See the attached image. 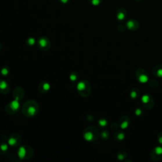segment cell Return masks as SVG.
Returning a JSON list of instances; mask_svg holds the SVG:
<instances>
[{
  "label": "cell",
  "instance_id": "cell-12",
  "mask_svg": "<svg viewBox=\"0 0 162 162\" xmlns=\"http://www.w3.org/2000/svg\"><path fill=\"white\" fill-rule=\"evenodd\" d=\"M8 73H9V70L6 66H5V67H3L1 69V74L3 75H4L5 77H6L7 75H8Z\"/></svg>",
  "mask_w": 162,
  "mask_h": 162
},
{
  "label": "cell",
  "instance_id": "cell-1",
  "mask_svg": "<svg viewBox=\"0 0 162 162\" xmlns=\"http://www.w3.org/2000/svg\"><path fill=\"white\" fill-rule=\"evenodd\" d=\"M38 111V105L36 101H29L24 105L22 112L26 117H32L37 114Z\"/></svg>",
  "mask_w": 162,
  "mask_h": 162
},
{
  "label": "cell",
  "instance_id": "cell-8",
  "mask_svg": "<svg viewBox=\"0 0 162 162\" xmlns=\"http://www.w3.org/2000/svg\"><path fill=\"white\" fill-rule=\"evenodd\" d=\"M84 138H85V139L86 141H92L94 137L93 133L89 132V131L85 132V133H84Z\"/></svg>",
  "mask_w": 162,
  "mask_h": 162
},
{
  "label": "cell",
  "instance_id": "cell-14",
  "mask_svg": "<svg viewBox=\"0 0 162 162\" xmlns=\"http://www.w3.org/2000/svg\"><path fill=\"white\" fill-rule=\"evenodd\" d=\"M88 1H89L90 3H91L93 5L96 6L100 4L102 1V0H88Z\"/></svg>",
  "mask_w": 162,
  "mask_h": 162
},
{
  "label": "cell",
  "instance_id": "cell-9",
  "mask_svg": "<svg viewBox=\"0 0 162 162\" xmlns=\"http://www.w3.org/2000/svg\"><path fill=\"white\" fill-rule=\"evenodd\" d=\"M8 144L12 146H15L18 144L17 139H15L14 137H11L8 140Z\"/></svg>",
  "mask_w": 162,
  "mask_h": 162
},
{
  "label": "cell",
  "instance_id": "cell-5",
  "mask_svg": "<svg viewBox=\"0 0 162 162\" xmlns=\"http://www.w3.org/2000/svg\"><path fill=\"white\" fill-rule=\"evenodd\" d=\"M9 91L8 84L5 80H0V92L2 93H7Z\"/></svg>",
  "mask_w": 162,
  "mask_h": 162
},
{
  "label": "cell",
  "instance_id": "cell-15",
  "mask_svg": "<svg viewBox=\"0 0 162 162\" xmlns=\"http://www.w3.org/2000/svg\"><path fill=\"white\" fill-rule=\"evenodd\" d=\"M0 148H1V150L3 151H6L7 149H8V146H7L6 144H1V146H0Z\"/></svg>",
  "mask_w": 162,
  "mask_h": 162
},
{
  "label": "cell",
  "instance_id": "cell-4",
  "mask_svg": "<svg viewBox=\"0 0 162 162\" xmlns=\"http://www.w3.org/2000/svg\"><path fill=\"white\" fill-rule=\"evenodd\" d=\"M7 107L9 108V110L10 111H12V114L13 113L17 112V111L19 110L20 107V103H19V100L15 99V100L12 101L11 103L8 105V106Z\"/></svg>",
  "mask_w": 162,
  "mask_h": 162
},
{
  "label": "cell",
  "instance_id": "cell-6",
  "mask_svg": "<svg viewBox=\"0 0 162 162\" xmlns=\"http://www.w3.org/2000/svg\"><path fill=\"white\" fill-rule=\"evenodd\" d=\"M50 84L46 82H42L39 86V89L40 92L41 93H46L50 90Z\"/></svg>",
  "mask_w": 162,
  "mask_h": 162
},
{
  "label": "cell",
  "instance_id": "cell-3",
  "mask_svg": "<svg viewBox=\"0 0 162 162\" xmlns=\"http://www.w3.org/2000/svg\"><path fill=\"white\" fill-rule=\"evenodd\" d=\"M37 44L39 48L41 50L44 51H46L49 50V48H50L51 46L50 41H49V39L46 37L44 36H42L39 37L37 41Z\"/></svg>",
  "mask_w": 162,
  "mask_h": 162
},
{
  "label": "cell",
  "instance_id": "cell-11",
  "mask_svg": "<svg viewBox=\"0 0 162 162\" xmlns=\"http://www.w3.org/2000/svg\"><path fill=\"white\" fill-rule=\"evenodd\" d=\"M27 42L28 45H29L30 46H33L35 44V43H36V40H35V39L33 37H30L28 39Z\"/></svg>",
  "mask_w": 162,
  "mask_h": 162
},
{
  "label": "cell",
  "instance_id": "cell-2",
  "mask_svg": "<svg viewBox=\"0 0 162 162\" xmlns=\"http://www.w3.org/2000/svg\"><path fill=\"white\" fill-rule=\"evenodd\" d=\"M77 91H78L79 93L81 95V96L86 97L89 95L87 91H89V92H90L89 84L87 81L86 80L80 81V82H79L78 84H77Z\"/></svg>",
  "mask_w": 162,
  "mask_h": 162
},
{
  "label": "cell",
  "instance_id": "cell-17",
  "mask_svg": "<svg viewBox=\"0 0 162 162\" xmlns=\"http://www.w3.org/2000/svg\"><path fill=\"white\" fill-rule=\"evenodd\" d=\"M63 4H66V3H68L70 2V0H59Z\"/></svg>",
  "mask_w": 162,
  "mask_h": 162
},
{
  "label": "cell",
  "instance_id": "cell-10",
  "mask_svg": "<svg viewBox=\"0 0 162 162\" xmlns=\"http://www.w3.org/2000/svg\"><path fill=\"white\" fill-rule=\"evenodd\" d=\"M78 79V76L76 74L75 72H72L70 75V79L72 82H75Z\"/></svg>",
  "mask_w": 162,
  "mask_h": 162
},
{
  "label": "cell",
  "instance_id": "cell-19",
  "mask_svg": "<svg viewBox=\"0 0 162 162\" xmlns=\"http://www.w3.org/2000/svg\"><path fill=\"white\" fill-rule=\"evenodd\" d=\"M0 48H1V44H0Z\"/></svg>",
  "mask_w": 162,
  "mask_h": 162
},
{
  "label": "cell",
  "instance_id": "cell-16",
  "mask_svg": "<svg viewBox=\"0 0 162 162\" xmlns=\"http://www.w3.org/2000/svg\"><path fill=\"white\" fill-rule=\"evenodd\" d=\"M99 123H100V125H101V126H105V125H106V124H107V122L104 119L100 120Z\"/></svg>",
  "mask_w": 162,
  "mask_h": 162
},
{
  "label": "cell",
  "instance_id": "cell-7",
  "mask_svg": "<svg viewBox=\"0 0 162 162\" xmlns=\"http://www.w3.org/2000/svg\"><path fill=\"white\" fill-rule=\"evenodd\" d=\"M26 153H27V150L24 146L20 147L18 150V156L20 158V159H24L25 157L26 156Z\"/></svg>",
  "mask_w": 162,
  "mask_h": 162
},
{
  "label": "cell",
  "instance_id": "cell-18",
  "mask_svg": "<svg viewBox=\"0 0 162 162\" xmlns=\"http://www.w3.org/2000/svg\"><path fill=\"white\" fill-rule=\"evenodd\" d=\"M158 75H159L160 77H162V69H159L158 70Z\"/></svg>",
  "mask_w": 162,
  "mask_h": 162
},
{
  "label": "cell",
  "instance_id": "cell-13",
  "mask_svg": "<svg viewBox=\"0 0 162 162\" xmlns=\"http://www.w3.org/2000/svg\"><path fill=\"white\" fill-rule=\"evenodd\" d=\"M135 23H136V22H134L133 20L129 21L128 23H127V26H128V27L130 29H133L134 27H136L134 26L135 25V24H134Z\"/></svg>",
  "mask_w": 162,
  "mask_h": 162
}]
</instances>
